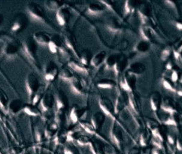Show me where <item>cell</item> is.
I'll use <instances>...</instances> for the list:
<instances>
[{
  "label": "cell",
  "mask_w": 182,
  "mask_h": 154,
  "mask_svg": "<svg viewBox=\"0 0 182 154\" xmlns=\"http://www.w3.org/2000/svg\"><path fill=\"white\" fill-rule=\"evenodd\" d=\"M63 41L69 48H70L74 52L76 53V39L74 36L69 31H65L62 33Z\"/></svg>",
  "instance_id": "obj_12"
},
{
  "label": "cell",
  "mask_w": 182,
  "mask_h": 154,
  "mask_svg": "<svg viewBox=\"0 0 182 154\" xmlns=\"http://www.w3.org/2000/svg\"><path fill=\"white\" fill-rule=\"evenodd\" d=\"M105 11V7L99 4H91L88 6V11L92 16H98L102 14Z\"/></svg>",
  "instance_id": "obj_22"
},
{
  "label": "cell",
  "mask_w": 182,
  "mask_h": 154,
  "mask_svg": "<svg viewBox=\"0 0 182 154\" xmlns=\"http://www.w3.org/2000/svg\"><path fill=\"white\" fill-rule=\"evenodd\" d=\"M174 53L182 56V41L177 45L176 49L174 50Z\"/></svg>",
  "instance_id": "obj_50"
},
{
  "label": "cell",
  "mask_w": 182,
  "mask_h": 154,
  "mask_svg": "<svg viewBox=\"0 0 182 154\" xmlns=\"http://www.w3.org/2000/svg\"><path fill=\"white\" fill-rule=\"evenodd\" d=\"M171 51H172V50H171L170 48L169 47L165 48L161 53L160 58H161L162 60H167L171 56Z\"/></svg>",
  "instance_id": "obj_44"
},
{
  "label": "cell",
  "mask_w": 182,
  "mask_h": 154,
  "mask_svg": "<svg viewBox=\"0 0 182 154\" xmlns=\"http://www.w3.org/2000/svg\"><path fill=\"white\" fill-rule=\"evenodd\" d=\"M8 104V98L3 91L0 90V107L4 109Z\"/></svg>",
  "instance_id": "obj_39"
},
{
  "label": "cell",
  "mask_w": 182,
  "mask_h": 154,
  "mask_svg": "<svg viewBox=\"0 0 182 154\" xmlns=\"http://www.w3.org/2000/svg\"><path fill=\"white\" fill-rule=\"evenodd\" d=\"M127 59L124 56H118L117 61H116L115 65H114L113 69L115 71L116 74L122 72L126 69L127 65Z\"/></svg>",
  "instance_id": "obj_15"
},
{
  "label": "cell",
  "mask_w": 182,
  "mask_h": 154,
  "mask_svg": "<svg viewBox=\"0 0 182 154\" xmlns=\"http://www.w3.org/2000/svg\"><path fill=\"white\" fill-rule=\"evenodd\" d=\"M45 5L48 9L58 11L61 6H63V3L60 1H46Z\"/></svg>",
  "instance_id": "obj_32"
},
{
  "label": "cell",
  "mask_w": 182,
  "mask_h": 154,
  "mask_svg": "<svg viewBox=\"0 0 182 154\" xmlns=\"http://www.w3.org/2000/svg\"><path fill=\"white\" fill-rule=\"evenodd\" d=\"M115 85L114 82L111 80L105 79L101 81L99 83L97 84L98 87L101 88H112Z\"/></svg>",
  "instance_id": "obj_35"
},
{
  "label": "cell",
  "mask_w": 182,
  "mask_h": 154,
  "mask_svg": "<svg viewBox=\"0 0 182 154\" xmlns=\"http://www.w3.org/2000/svg\"><path fill=\"white\" fill-rule=\"evenodd\" d=\"M107 57V53L105 51H100L95 54L90 60V65L94 67H98L105 62Z\"/></svg>",
  "instance_id": "obj_18"
},
{
  "label": "cell",
  "mask_w": 182,
  "mask_h": 154,
  "mask_svg": "<svg viewBox=\"0 0 182 154\" xmlns=\"http://www.w3.org/2000/svg\"><path fill=\"white\" fill-rule=\"evenodd\" d=\"M81 127L86 130V132L90 134H94L95 133V128L92 125V123H89L88 122H82L81 123Z\"/></svg>",
  "instance_id": "obj_38"
},
{
  "label": "cell",
  "mask_w": 182,
  "mask_h": 154,
  "mask_svg": "<svg viewBox=\"0 0 182 154\" xmlns=\"http://www.w3.org/2000/svg\"><path fill=\"white\" fill-rule=\"evenodd\" d=\"M101 2H103V4H105L106 7L110 8V9H113L114 8V3H111V1H107V0H105V1H101Z\"/></svg>",
  "instance_id": "obj_51"
},
{
  "label": "cell",
  "mask_w": 182,
  "mask_h": 154,
  "mask_svg": "<svg viewBox=\"0 0 182 154\" xmlns=\"http://www.w3.org/2000/svg\"><path fill=\"white\" fill-rule=\"evenodd\" d=\"M126 105V100L123 95L119 94L116 98L115 104H114V109L115 113H118L119 111L124 108Z\"/></svg>",
  "instance_id": "obj_23"
},
{
  "label": "cell",
  "mask_w": 182,
  "mask_h": 154,
  "mask_svg": "<svg viewBox=\"0 0 182 154\" xmlns=\"http://www.w3.org/2000/svg\"><path fill=\"white\" fill-rule=\"evenodd\" d=\"M71 90L76 94H82L83 91V87L82 85V82L77 77H74V79L71 82Z\"/></svg>",
  "instance_id": "obj_24"
},
{
  "label": "cell",
  "mask_w": 182,
  "mask_h": 154,
  "mask_svg": "<svg viewBox=\"0 0 182 154\" xmlns=\"http://www.w3.org/2000/svg\"><path fill=\"white\" fill-rule=\"evenodd\" d=\"M137 7V2L135 0H128L125 4V12L126 14L132 13Z\"/></svg>",
  "instance_id": "obj_28"
},
{
  "label": "cell",
  "mask_w": 182,
  "mask_h": 154,
  "mask_svg": "<svg viewBox=\"0 0 182 154\" xmlns=\"http://www.w3.org/2000/svg\"><path fill=\"white\" fill-rule=\"evenodd\" d=\"M2 22H3V16H2V15L0 14V25H2Z\"/></svg>",
  "instance_id": "obj_56"
},
{
  "label": "cell",
  "mask_w": 182,
  "mask_h": 154,
  "mask_svg": "<svg viewBox=\"0 0 182 154\" xmlns=\"http://www.w3.org/2000/svg\"><path fill=\"white\" fill-rule=\"evenodd\" d=\"M151 108L153 111L158 110V109L160 107L161 104V95L158 92H153L151 96Z\"/></svg>",
  "instance_id": "obj_21"
},
{
  "label": "cell",
  "mask_w": 182,
  "mask_h": 154,
  "mask_svg": "<svg viewBox=\"0 0 182 154\" xmlns=\"http://www.w3.org/2000/svg\"><path fill=\"white\" fill-rule=\"evenodd\" d=\"M107 27L110 31L114 32H118L120 29V25L116 22H114V21H112V22L109 23L107 25Z\"/></svg>",
  "instance_id": "obj_43"
},
{
  "label": "cell",
  "mask_w": 182,
  "mask_h": 154,
  "mask_svg": "<svg viewBox=\"0 0 182 154\" xmlns=\"http://www.w3.org/2000/svg\"><path fill=\"white\" fill-rule=\"evenodd\" d=\"M141 35L142 36L144 40L149 41L152 38V32L150 27L147 25H143L140 29Z\"/></svg>",
  "instance_id": "obj_30"
},
{
  "label": "cell",
  "mask_w": 182,
  "mask_h": 154,
  "mask_svg": "<svg viewBox=\"0 0 182 154\" xmlns=\"http://www.w3.org/2000/svg\"><path fill=\"white\" fill-rule=\"evenodd\" d=\"M149 47L150 45L149 41H146V40H141L135 46V50L140 53H144L149 49Z\"/></svg>",
  "instance_id": "obj_27"
},
{
  "label": "cell",
  "mask_w": 182,
  "mask_h": 154,
  "mask_svg": "<svg viewBox=\"0 0 182 154\" xmlns=\"http://www.w3.org/2000/svg\"><path fill=\"white\" fill-rule=\"evenodd\" d=\"M153 154H158V152L156 150H155V151H153Z\"/></svg>",
  "instance_id": "obj_58"
},
{
  "label": "cell",
  "mask_w": 182,
  "mask_h": 154,
  "mask_svg": "<svg viewBox=\"0 0 182 154\" xmlns=\"http://www.w3.org/2000/svg\"><path fill=\"white\" fill-rule=\"evenodd\" d=\"M179 78V73L177 69H172V74H171V81L173 83L176 82Z\"/></svg>",
  "instance_id": "obj_48"
},
{
  "label": "cell",
  "mask_w": 182,
  "mask_h": 154,
  "mask_svg": "<svg viewBox=\"0 0 182 154\" xmlns=\"http://www.w3.org/2000/svg\"><path fill=\"white\" fill-rule=\"evenodd\" d=\"M150 139V134L147 130H144L141 134L140 143L142 146H146L149 142Z\"/></svg>",
  "instance_id": "obj_37"
},
{
  "label": "cell",
  "mask_w": 182,
  "mask_h": 154,
  "mask_svg": "<svg viewBox=\"0 0 182 154\" xmlns=\"http://www.w3.org/2000/svg\"><path fill=\"white\" fill-rule=\"evenodd\" d=\"M25 112L30 116H37L39 114V111L36 108L35 105H28L24 108Z\"/></svg>",
  "instance_id": "obj_34"
},
{
  "label": "cell",
  "mask_w": 182,
  "mask_h": 154,
  "mask_svg": "<svg viewBox=\"0 0 182 154\" xmlns=\"http://www.w3.org/2000/svg\"><path fill=\"white\" fill-rule=\"evenodd\" d=\"M60 77L62 78L63 80L65 81H69V82H71L72 80L74 79V75L72 71H71L70 69L65 68L64 69H62V71L60 73Z\"/></svg>",
  "instance_id": "obj_29"
},
{
  "label": "cell",
  "mask_w": 182,
  "mask_h": 154,
  "mask_svg": "<svg viewBox=\"0 0 182 154\" xmlns=\"http://www.w3.org/2000/svg\"><path fill=\"white\" fill-rule=\"evenodd\" d=\"M54 98L53 96L50 93H47L44 96L41 101V106L44 111H48V109H51L53 105Z\"/></svg>",
  "instance_id": "obj_16"
},
{
  "label": "cell",
  "mask_w": 182,
  "mask_h": 154,
  "mask_svg": "<svg viewBox=\"0 0 182 154\" xmlns=\"http://www.w3.org/2000/svg\"><path fill=\"white\" fill-rule=\"evenodd\" d=\"M105 121V114L101 112H96L92 116L91 123L95 130L99 129L101 128Z\"/></svg>",
  "instance_id": "obj_14"
},
{
  "label": "cell",
  "mask_w": 182,
  "mask_h": 154,
  "mask_svg": "<svg viewBox=\"0 0 182 154\" xmlns=\"http://www.w3.org/2000/svg\"><path fill=\"white\" fill-rule=\"evenodd\" d=\"M168 140L170 144H173L174 143L175 141H176L177 137H175V136L173 135L172 134H170L168 135Z\"/></svg>",
  "instance_id": "obj_52"
},
{
  "label": "cell",
  "mask_w": 182,
  "mask_h": 154,
  "mask_svg": "<svg viewBox=\"0 0 182 154\" xmlns=\"http://www.w3.org/2000/svg\"><path fill=\"white\" fill-rule=\"evenodd\" d=\"M56 100L58 110L59 109H63L64 107H66L67 98L62 92H59L58 94H57Z\"/></svg>",
  "instance_id": "obj_25"
},
{
  "label": "cell",
  "mask_w": 182,
  "mask_h": 154,
  "mask_svg": "<svg viewBox=\"0 0 182 154\" xmlns=\"http://www.w3.org/2000/svg\"><path fill=\"white\" fill-rule=\"evenodd\" d=\"M65 118V113L63 109H59L56 115V122L57 124L60 125L64 120Z\"/></svg>",
  "instance_id": "obj_41"
},
{
  "label": "cell",
  "mask_w": 182,
  "mask_h": 154,
  "mask_svg": "<svg viewBox=\"0 0 182 154\" xmlns=\"http://www.w3.org/2000/svg\"><path fill=\"white\" fill-rule=\"evenodd\" d=\"M44 73H45V78L46 80L50 81V80L54 79L56 75L58 74V67L54 62H50L46 65Z\"/></svg>",
  "instance_id": "obj_11"
},
{
  "label": "cell",
  "mask_w": 182,
  "mask_h": 154,
  "mask_svg": "<svg viewBox=\"0 0 182 154\" xmlns=\"http://www.w3.org/2000/svg\"><path fill=\"white\" fill-rule=\"evenodd\" d=\"M176 91L179 95L182 97V85H179L178 87L176 88Z\"/></svg>",
  "instance_id": "obj_53"
},
{
  "label": "cell",
  "mask_w": 182,
  "mask_h": 154,
  "mask_svg": "<svg viewBox=\"0 0 182 154\" xmlns=\"http://www.w3.org/2000/svg\"><path fill=\"white\" fill-rule=\"evenodd\" d=\"M80 58H81V63L84 65H88L89 62L90 63V60L91 59H92V57H91V54L89 50H84L81 53Z\"/></svg>",
  "instance_id": "obj_33"
},
{
  "label": "cell",
  "mask_w": 182,
  "mask_h": 154,
  "mask_svg": "<svg viewBox=\"0 0 182 154\" xmlns=\"http://www.w3.org/2000/svg\"><path fill=\"white\" fill-rule=\"evenodd\" d=\"M111 138L114 143H116L117 145H119L122 138V132L121 129L120 127H118V125H114V127L112 128L111 131Z\"/></svg>",
  "instance_id": "obj_20"
},
{
  "label": "cell",
  "mask_w": 182,
  "mask_h": 154,
  "mask_svg": "<svg viewBox=\"0 0 182 154\" xmlns=\"http://www.w3.org/2000/svg\"><path fill=\"white\" fill-rule=\"evenodd\" d=\"M27 11L35 20L43 22L45 20L44 11L41 6L35 3H30L27 6Z\"/></svg>",
  "instance_id": "obj_1"
},
{
  "label": "cell",
  "mask_w": 182,
  "mask_h": 154,
  "mask_svg": "<svg viewBox=\"0 0 182 154\" xmlns=\"http://www.w3.org/2000/svg\"><path fill=\"white\" fill-rule=\"evenodd\" d=\"M160 108L162 109V111L169 114H174V113L177 112L176 104L174 101L169 98H165L162 101Z\"/></svg>",
  "instance_id": "obj_10"
},
{
  "label": "cell",
  "mask_w": 182,
  "mask_h": 154,
  "mask_svg": "<svg viewBox=\"0 0 182 154\" xmlns=\"http://www.w3.org/2000/svg\"><path fill=\"white\" fill-rule=\"evenodd\" d=\"M148 127L150 130H151L152 133H153V136L155 137L156 138L159 139L160 140L163 141V137H164V128L161 127L159 125V123L158 122H156L155 121H149L147 123Z\"/></svg>",
  "instance_id": "obj_7"
},
{
  "label": "cell",
  "mask_w": 182,
  "mask_h": 154,
  "mask_svg": "<svg viewBox=\"0 0 182 154\" xmlns=\"http://www.w3.org/2000/svg\"><path fill=\"white\" fill-rule=\"evenodd\" d=\"M56 18L59 24L60 25H64L67 23L69 18H70V12L68 8L62 6L57 11Z\"/></svg>",
  "instance_id": "obj_8"
},
{
  "label": "cell",
  "mask_w": 182,
  "mask_h": 154,
  "mask_svg": "<svg viewBox=\"0 0 182 154\" xmlns=\"http://www.w3.org/2000/svg\"><path fill=\"white\" fill-rule=\"evenodd\" d=\"M145 71V66L142 63L140 62H135L133 64H131L129 67L128 71L129 73L132 74L140 75L144 73Z\"/></svg>",
  "instance_id": "obj_17"
},
{
  "label": "cell",
  "mask_w": 182,
  "mask_h": 154,
  "mask_svg": "<svg viewBox=\"0 0 182 154\" xmlns=\"http://www.w3.org/2000/svg\"><path fill=\"white\" fill-rule=\"evenodd\" d=\"M19 47L18 44L13 40L6 41L3 47V53L8 58H15L18 55Z\"/></svg>",
  "instance_id": "obj_3"
},
{
  "label": "cell",
  "mask_w": 182,
  "mask_h": 154,
  "mask_svg": "<svg viewBox=\"0 0 182 154\" xmlns=\"http://www.w3.org/2000/svg\"><path fill=\"white\" fill-rule=\"evenodd\" d=\"M99 105L104 113L108 116L114 118V113H115L114 105L107 98H102L99 100Z\"/></svg>",
  "instance_id": "obj_6"
},
{
  "label": "cell",
  "mask_w": 182,
  "mask_h": 154,
  "mask_svg": "<svg viewBox=\"0 0 182 154\" xmlns=\"http://www.w3.org/2000/svg\"><path fill=\"white\" fill-rule=\"evenodd\" d=\"M135 75L129 73L127 71L126 74H124L122 76L121 79L120 81V86L123 89L126 90V91L131 92L132 90V87L135 85Z\"/></svg>",
  "instance_id": "obj_2"
},
{
  "label": "cell",
  "mask_w": 182,
  "mask_h": 154,
  "mask_svg": "<svg viewBox=\"0 0 182 154\" xmlns=\"http://www.w3.org/2000/svg\"><path fill=\"white\" fill-rule=\"evenodd\" d=\"M165 125H176L177 122L175 121V119L173 116V114H169L168 116L165 118L163 119Z\"/></svg>",
  "instance_id": "obj_40"
},
{
  "label": "cell",
  "mask_w": 182,
  "mask_h": 154,
  "mask_svg": "<svg viewBox=\"0 0 182 154\" xmlns=\"http://www.w3.org/2000/svg\"><path fill=\"white\" fill-rule=\"evenodd\" d=\"M176 27L180 30H182V23L181 22H177L176 23Z\"/></svg>",
  "instance_id": "obj_54"
},
{
  "label": "cell",
  "mask_w": 182,
  "mask_h": 154,
  "mask_svg": "<svg viewBox=\"0 0 182 154\" xmlns=\"http://www.w3.org/2000/svg\"><path fill=\"white\" fill-rule=\"evenodd\" d=\"M39 80L36 77V76L34 74H29L26 79V88L27 93L29 97L37 91V90L39 89Z\"/></svg>",
  "instance_id": "obj_5"
},
{
  "label": "cell",
  "mask_w": 182,
  "mask_h": 154,
  "mask_svg": "<svg viewBox=\"0 0 182 154\" xmlns=\"http://www.w3.org/2000/svg\"><path fill=\"white\" fill-rule=\"evenodd\" d=\"M77 142L81 145H86L90 142V140L88 137L86 135H80L78 137Z\"/></svg>",
  "instance_id": "obj_46"
},
{
  "label": "cell",
  "mask_w": 182,
  "mask_h": 154,
  "mask_svg": "<svg viewBox=\"0 0 182 154\" xmlns=\"http://www.w3.org/2000/svg\"><path fill=\"white\" fill-rule=\"evenodd\" d=\"M118 56V55H111L107 58H106L105 60V65L106 68L107 69H113L114 65H115L116 61H117Z\"/></svg>",
  "instance_id": "obj_31"
},
{
  "label": "cell",
  "mask_w": 182,
  "mask_h": 154,
  "mask_svg": "<svg viewBox=\"0 0 182 154\" xmlns=\"http://www.w3.org/2000/svg\"><path fill=\"white\" fill-rule=\"evenodd\" d=\"M69 66L71 67V69L74 70L79 71V72L86 74L87 73V69L85 68V67L83 66V65L81 64V63L77 62V61L71 60L69 62Z\"/></svg>",
  "instance_id": "obj_26"
},
{
  "label": "cell",
  "mask_w": 182,
  "mask_h": 154,
  "mask_svg": "<svg viewBox=\"0 0 182 154\" xmlns=\"http://www.w3.org/2000/svg\"><path fill=\"white\" fill-rule=\"evenodd\" d=\"M57 125L56 124H51L48 126L46 130V135L47 137H52L55 134V132L56 131Z\"/></svg>",
  "instance_id": "obj_42"
},
{
  "label": "cell",
  "mask_w": 182,
  "mask_h": 154,
  "mask_svg": "<svg viewBox=\"0 0 182 154\" xmlns=\"http://www.w3.org/2000/svg\"><path fill=\"white\" fill-rule=\"evenodd\" d=\"M163 86L164 87L166 88V89H168L169 90H171V91H176V88L174 87V86L172 85V82L170 80L165 79L163 80Z\"/></svg>",
  "instance_id": "obj_45"
},
{
  "label": "cell",
  "mask_w": 182,
  "mask_h": 154,
  "mask_svg": "<svg viewBox=\"0 0 182 154\" xmlns=\"http://www.w3.org/2000/svg\"><path fill=\"white\" fill-rule=\"evenodd\" d=\"M179 81H180V82L182 83V73L179 75Z\"/></svg>",
  "instance_id": "obj_57"
},
{
  "label": "cell",
  "mask_w": 182,
  "mask_h": 154,
  "mask_svg": "<svg viewBox=\"0 0 182 154\" xmlns=\"http://www.w3.org/2000/svg\"><path fill=\"white\" fill-rule=\"evenodd\" d=\"M86 113V110L85 109L79 108L78 107H74V108L71 109V113H70V118L74 123H76L79 121V119H81L83 118V116L85 115Z\"/></svg>",
  "instance_id": "obj_19"
},
{
  "label": "cell",
  "mask_w": 182,
  "mask_h": 154,
  "mask_svg": "<svg viewBox=\"0 0 182 154\" xmlns=\"http://www.w3.org/2000/svg\"><path fill=\"white\" fill-rule=\"evenodd\" d=\"M27 23V19L24 15H18L16 16L13 23L11 29L13 31H18L23 29Z\"/></svg>",
  "instance_id": "obj_13"
},
{
  "label": "cell",
  "mask_w": 182,
  "mask_h": 154,
  "mask_svg": "<svg viewBox=\"0 0 182 154\" xmlns=\"http://www.w3.org/2000/svg\"><path fill=\"white\" fill-rule=\"evenodd\" d=\"M23 47L31 59H35L36 53H37V46L35 44V41L32 37H26L23 41Z\"/></svg>",
  "instance_id": "obj_4"
},
{
  "label": "cell",
  "mask_w": 182,
  "mask_h": 154,
  "mask_svg": "<svg viewBox=\"0 0 182 154\" xmlns=\"http://www.w3.org/2000/svg\"><path fill=\"white\" fill-rule=\"evenodd\" d=\"M51 36L46 32L38 31L34 34L33 38L36 42L41 45H48L51 39Z\"/></svg>",
  "instance_id": "obj_9"
},
{
  "label": "cell",
  "mask_w": 182,
  "mask_h": 154,
  "mask_svg": "<svg viewBox=\"0 0 182 154\" xmlns=\"http://www.w3.org/2000/svg\"><path fill=\"white\" fill-rule=\"evenodd\" d=\"M65 140H67V134H65L64 132H62V133L58 134L56 139L57 143H62V144L63 142H65Z\"/></svg>",
  "instance_id": "obj_47"
},
{
  "label": "cell",
  "mask_w": 182,
  "mask_h": 154,
  "mask_svg": "<svg viewBox=\"0 0 182 154\" xmlns=\"http://www.w3.org/2000/svg\"><path fill=\"white\" fill-rule=\"evenodd\" d=\"M65 154H74L72 151H71V150H69V149H65Z\"/></svg>",
  "instance_id": "obj_55"
},
{
  "label": "cell",
  "mask_w": 182,
  "mask_h": 154,
  "mask_svg": "<svg viewBox=\"0 0 182 154\" xmlns=\"http://www.w3.org/2000/svg\"><path fill=\"white\" fill-rule=\"evenodd\" d=\"M177 147L179 150H182V133L179 134L177 138Z\"/></svg>",
  "instance_id": "obj_49"
},
{
  "label": "cell",
  "mask_w": 182,
  "mask_h": 154,
  "mask_svg": "<svg viewBox=\"0 0 182 154\" xmlns=\"http://www.w3.org/2000/svg\"><path fill=\"white\" fill-rule=\"evenodd\" d=\"M21 104H22V103L18 100L13 101L11 104H10L11 111L14 113H17L18 111H20V109H21V105H22Z\"/></svg>",
  "instance_id": "obj_36"
}]
</instances>
